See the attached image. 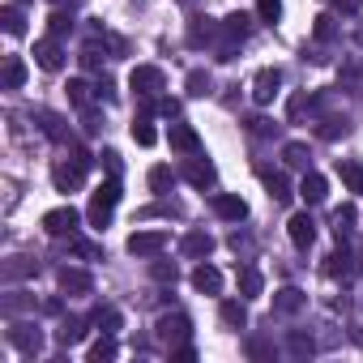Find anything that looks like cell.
<instances>
[{
	"label": "cell",
	"mask_w": 363,
	"mask_h": 363,
	"mask_svg": "<svg viewBox=\"0 0 363 363\" xmlns=\"http://www.w3.org/2000/svg\"><path fill=\"white\" fill-rule=\"evenodd\" d=\"M116 206H120V179L111 175L107 184H99L94 189V197H90V210H86V218H90V227L94 231H103L107 223H111V214H116Z\"/></svg>",
	"instance_id": "6da1fadb"
},
{
	"label": "cell",
	"mask_w": 363,
	"mask_h": 363,
	"mask_svg": "<svg viewBox=\"0 0 363 363\" xmlns=\"http://www.w3.org/2000/svg\"><path fill=\"white\" fill-rule=\"evenodd\" d=\"M128 86H133L137 99H158V94L167 90V77H162L158 65H137V69L128 73Z\"/></svg>",
	"instance_id": "7a4b0ae2"
},
{
	"label": "cell",
	"mask_w": 363,
	"mask_h": 363,
	"mask_svg": "<svg viewBox=\"0 0 363 363\" xmlns=\"http://www.w3.org/2000/svg\"><path fill=\"white\" fill-rule=\"evenodd\" d=\"M77 223H82V214H77L73 206H56V210L43 214V231H48L52 240H73V235H77Z\"/></svg>",
	"instance_id": "3957f363"
},
{
	"label": "cell",
	"mask_w": 363,
	"mask_h": 363,
	"mask_svg": "<svg viewBox=\"0 0 363 363\" xmlns=\"http://www.w3.org/2000/svg\"><path fill=\"white\" fill-rule=\"evenodd\" d=\"M158 342H167V346H184L189 337H193V320L184 316V312H167V316H158Z\"/></svg>",
	"instance_id": "277c9868"
},
{
	"label": "cell",
	"mask_w": 363,
	"mask_h": 363,
	"mask_svg": "<svg viewBox=\"0 0 363 363\" xmlns=\"http://www.w3.org/2000/svg\"><path fill=\"white\" fill-rule=\"evenodd\" d=\"M5 337H9V346L22 350V354H39V350H43V333H39V325H30V320H9Z\"/></svg>",
	"instance_id": "5b68a950"
},
{
	"label": "cell",
	"mask_w": 363,
	"mask_h": 363,
	"mask_svg": "<svg viewBox=\"0 0 363 363\" xmlns=\"http://www.w3.org/2000/svg\"><path fill=\"white\" fill-rule=\"evenodd\" d=\"M167 244H171V235H167V231L145 227V231H133L124 248H128L133 257H162V248H167Z\"/></svg>",
	"instance_id": "8992f818"
},
{
	"label": "cell",
	"mask_w": 363,
	"mask_h": 363,
	"mask_svg": "<svg viewBox=\"0 0 363 363\" xmlns=\"http://www.w3.org/2000/svg\"><path fill=\"white\" fill-rule=\"evenodd\" d=\"M56 286H60L65 295H90V291H94V278H90V269H82V265H60V269H56Z\"/></svg>",
	"instance_id": "52a82bcc"
},
{
	"label": "cell",
	"mask_w": 363,
	"mask_h": 363,
	"mask_svg": "<svg viewBox=\"0 0 363 363\" xmlns=\"http://www.w3.org/2000/svg\"><path fill=\"white\" fill-rule=\"evenodd\" d=\"M179 175H184L193 189H214V179H218L214 162H210V158H197V154H189V158H184V167H179Z\"/></svg>",
	"instance_id": "ba28073f"
},
{
	"label": "cell",
	"mask_w": 363,
	"mask_h": 363,
	"mask_svg": "<svg viewBox=\"0 0 363 363\" xmlns=\"http://www.w3.org/2000/svg\"><path fill=\"white\" fill-rule=\"evenodd\" d=\"M86 171H90V167H82L77 158H73V162H56V167H52V184H56V193H77L82 179H86Z\"/></svg>",
	"instance_id": "9c48e42d"
},
{
	"label": "cell",
	"mask_w": 363,
	"mask_h": 363,
	"mask_svg": "<svg viewBox=\"0 0 363 363\" xmlns=\"http://www.w3.org/2000/svg\"><path fill=\"white\" fill-rule=\"evenodd\" d=\"M286 235H291V244H295L299 252H308V248H312V240H316V223H312V214H308V210L291 214V223H286Z\"/></svg>",
	"instance_id": "30bf717a"
},
{
	"label": "cell",
	"mask_w": 363,
	"mask_h": 363,
	"mask_svg": "<svg viewBox=\"0 0 363 363\" xmlns=\"http://www.w3.org/2000/svg\"><path fill=\"white\" fill-rule=\"evenodd\" d=\"M35 65H39L43 73H60V69H65V48H60L52 35L39 39V43H35Z\"/></svg>",
	"instance_id": "8fae6325"
},
{
	"label": "cell",
	"mask_w": 363,
	"mask_h": 363,
	"mask_svg": "<svg viewBox=\"0 0 363 363\" xmlns=\"http://www.w3.org/2000/svg\"><path fill=\"white\" fill-rule=\"evenodd\" d=\"M167 141H171V150H179V154H201V137H197L193 124H171V128H167Z\"/></svg>",
	"instance_id": "7c38bea8"
},
{
	"label": "cell",
	"mask_w": 363,
	"mask_h": 363,
	"mask_svg": "<svg viewBox=\"0 0 363 363\" xmlns=\"http://www.w3.org/2000/svg\"><path fill=\"white\" fill-rule=\"evenodd\" d=\"M278 86H282V69H261V73L252 77V99L265 107V103H274Z\"/></svg>",
	"instance_id": "4fadbf2b"
},
{
	"label": "cell",
	"mask_w": 363,
	"mask_h": 363,
	"mask_svg": "<svg viewBox=\"0 0 363 363\" xmlns=\"http://www.w3.org/2000/svg\"><path fill=\"white\" fill-rule=\"evenodd\" d=\"M214 214H218L223 223H244V218H248V201L235 197V193H218V197H214Z\"/></svg>",
	"instance_id": "5bb4252c"
},
{
	"label": "cell",
	"mask_w": 363,
	"mask_h": 363,
	"mask_svg": "<svg viewBox=\"0 0 363 363\" xmlns=\"http://www.w3.org/2000/svg\"><path fill=\"white\" fill-rule=\"evenodd\" d=\"M179 252H184L189 261H206L214 252V235L210 231H189L184 240H179Z\"/></svg>",
	"instance_id": "9a60e30c"
},
{
	"label": "cell",
	"mask_w": 363,
	"mask_h": 363,
	"mask_svg": "<svg viewBox=\"0 0 363 363\" xmlns=\"http://www.w3.org/2000/svg\"><path fill=\"white\" fill-rule=\"evenodd\" d=\"M218 30H223V22L193 18V22H189V48H210V43H218Z\"/></svg>",
	"instance_id": "2e32d148"
},
{
	"label": "cell",
	"mask_w": 363,
	"mask_h": 363,
	"mask_svg": "<svg viewBox=\"0 0 363 363\" xmlns=\"http://www.w3.org/2000/svg\"><path fill=\"white\" fill-rule=\"evenodd\" d=\"M299 197H303L308 206H320V201L329 197V184H325V175H316V171H303V179H299Z\"/></svg>",
	"instance_id": "e0dca14e"
},
{
	"label": "cell",
	"mask_w": 363,
	"mask_h": 363,
	"mask_svg": "<svg viewBox=\"0 0 363 363\" xmlns=\"http://www.w3.org/2000/svg\"><path fill=\"white\" fill-rule=\"evenodd\" d=\"M354 269H359V261H354V252H346V248H337V252H329V265H325V274H329L333 282H337V278L346 282V278H350Z\"/></svg>",
	"instance_id": "ac0fdd59"
},
{
	"label": "cell",
	"mask_w": 363,
	"mask_h": 363,
	"mask_svg": "<svg viewBox=\"0 0 363 363\" xmlns=\"http://www.w3.org/2000/svg\"><path fill=\"white\" fill-rule=\"evenodd\" d=\"M193 286H197L201 295H218V291H223V274H218L210 261H201V265L193 269Z\"/></svg>",
	"instance_id": "d6986e66"
},
{
	"label": "cell",
	"mask_w": 363,
	"mask_h": 363,
	"mask_svg": "<svg viewBox=\"0 0 363 363\" xmlns=\"http://www.w3.org/2000/svg\"><path fill=\"white\" fill-rule=\"evenodd\" d=\"M303 303H308V295H303L299 286H282V291L274 295V312H278V316H295Z\"/></svg>",
	"instance_id": "ffe728a7"
},
{
	"label": "cell",
	"mask_w": 363,
	"mask_h": 363,
	"mask_svg": "<svg viewBox=\"0 0 363 363\" xmlns=\"http://www.w3.org/2000/svg\"><path fill=\"white\" fill-rule=\"evenodd\" d=\"M26 73H30L26 60H22V56H9L5 69H0V86H5V90H22V86H26Z\"/></svg>",
	"instance_id": "44dd1931"
},
{
	"label": "cell",
	"mask_w": 363,
	"mask_h": 363,
	"mask_svg": "<svg viewBox=\"0 0 363 363\" xmlns=\"http://www.w3.org/2000/svg\"><path fill=\"white\" fill-rule=\"evenodd\" d=\"M218 316H223L227 329H244V325H248V303H244V299H223V303H218Z\"/></svg>",
	"instance_id": "7402d4cb"
},
{
	"label": "cell",
	"mask_w": 363,
	"mask_h": 363,
	"mask_svg": "<svg viewBox=\"0 0 363 363\" xmlns=\"http://www.w3.org/2000/svg\"><path fill=\"white\" fill-rule=\"evenodd\" d=\"M82 337H86V320H82V316H65V320H60V329H56V346H65V350H69V346H77Z\"/></svg>",
	"instance_id": "603a6c76"
},
{
	"label": "cell",
	"mask_w": 363,
	"mask_h": 363,
	"mask_svg": "<svg viewBox=\"0 0 363 363\" xmlns=\"http://www.w3.org/2000/svg\"><path fill=\"white\" fill-rule=\"evenodd\" d=\"M261 291H265L261 269H257V265H240V295H244V299H257Z\"/></svg>",
	"instance_id": "cb8c5ba5"
},
{
	"label": "cell",
	"mask_w": 363,
	"mask_h": 363,
	"mask_svg": "<svg viewBox=\"0 0 363 363\" xmlns=\"http://www.w3.org/2000/svg\"><path fill=\"white\" fill-rule=\"evenodd\" d=\"M265 189H269V201H278V206L295 197V193H291V179H286L282 171H265Z\"/></svg>",
	"instance_id": "d4e9b609"
},
{
	"label": "cell",
	"mask_w": 363,
	"mask_h": 363,
	"mask_svg": "<svg viewBox=\"0 0 363 363\" xmlns=\"http://www.w3.org/2000/svg\"><path fill=\"white\" fill-rule=\"evenodd\" d=\"M337 175H342V184H346L350 193H359V197H363V167H359V162L337 158Z\"/></svg>",
	"instance_id": "484cf974"
},
{
	"label": "cell",
	"mask_w": 363,
	"mask_h": 363,
	"mask_svg": "<svg viewBox=\"0 0 363 363\" xmlns=\"http://www.w3.org/2000/svg\"><path fill=\"white\" fill-rule=\"evenodd\" d=\"M282 162H286V167H295V171H308L312 154H308V145H303V141H286V145H282Z\"/></svg>",
	"instance_id": "4316f807"
},
{
	"label": "cell",
	"mask_w": 363,
	"mask_h": 363,
	"mask_svg": "<svg viewBox=\"0 0 363 363\" xmlns=\"http://www.w3.org/2000/svg\"><path fill=\"white\" fill-rule=\"evenodd\" d=\"M120 354V346H116V333H103L94 346H90V363H111Z\"/></svg>",
	"instance_id": "83f0119b"
},
{
	"label": "cell",
	"mask_w": 363,
	"mask_h": 363,
	"mask_svg": "<svg viewBox=\"0 0 363 363\" xmlns=\"http://www.w3.org/2000/svg\"><path fill=\"white\" fill-rule=\"evenodd\" d=\"M0 22H5V35H13V39H22V35H26V13H22L18 5L0 9Z\"/></svg>",
	"instance_id": "f1b7e54d"
},
{
	"label": "cell",
	"mask_w": 363,
	"mask_h": 363,
	"mask_svg": "<svg viewBox=\"0 0 363 363\" xmlns=\"http://www.w3.org/2000/svg\"><path fill=\"white\" fill-rule=\"evenodd\" d=\"M145 179H150V193H171V184H175V171L158 162V167H150V175H145Z\"/></svg>",
	"instance_id": "f546056e"
},
{
	"label": "cell",
	"mask_w": 363,
	"mask_h": 363,
	"mask_svg": "<svg viewBox=\"0 0 363 363\" xmlns=\"http://www.w3.org/2000/svg\"><path fill=\"white\" fill-rule=\"evenodd\" d=\"M354 206H342V210H333V235L337 240H350V231H354Z\"/></svg>",
	"instance_id": "4dcf8cb0"
},
{
	"label": "cell",
	"mask_w": 363,
	"mask_h": 363,
	"mask_svg": "<svg viewBox=\"0 0 363 363\" xmlns=\"http://www.w3.org/2000/svg\"><path fill=\"white\" fill-rule=\"evenodd\" d=\"M39 274V265L30 261V257H13L9 265H5V282H18V278H35Z\"/></svg>",
	"instance_id": "1f68e13d"
},
{
	"label": "cell",
	"mask_w": 363,
	"mask_h": 363,
	"mask_svg": "<svg viewBox=\"0 0 363 363\" xmlns=\"http://www.w3.org/2000/svg\"><path fill=\"white\" fill-rule=\"evenodd\" d=\"M184 86H189V94H193V99H206V94H210V90H214V77H210V73H206V69H193V73H189V82H184Z\"/></svg>",
	"instance_id": "d6a6232c"
},
{
	"label": "cell",
	"mask_w": 363,
	"mask_h": 363,
	"mask_svg": "<svg viewBox=\"0 0 363 363\" xmlns=\"http://www.w3.org/2000/svg\"><path fill=\"white\" fill-rule=\"evenodd\" d=\"M133 141H137V145H145V150H150V145L158 141V133H154L150 116H137V120H133Z\"/></svg>",
	"instance_id": "836d02e7"
},
{
	"label": "cell",
	"mask_w": 363,
	"mask_h": 363,
	"mask_svg": "<svg viewBox=\"0 0 363 363\" xmlns=\"http://www.w3.org/2000/svg\"><path fill=\"white\" fill-rule=\"evenodd\" d=\"M312 35H316L320 43H333V39H337V22H333V13H320V18L312 22Z\"/></svg>",
	"instance_id": "e575fe53"
},
{
	"label": "cell",
	"mask_w": 363,
	"mask_h": 363,
	"mask_svg": "<svg viewBox=\"0 0 363 363\" xmlns=\"http://www.w3.org/2000/svg\"><path fill=\"white\" fill-rule=\"evenodd\" d=\"M39 124H43V133H48L52 141H65V120H60L56 111H39Z\"/></svg>",
	"instance_id": "d590c367"
},
{
	"label": "cell",
	"mask_w": 363,
	"mask_h": 363,
	"mask_svg": "<svg viewBox=\"0 0 363 363\" xmlns=\"http://www.w3.org/2000/svg\"><path fill=\"white\" fill-rule=\"evenodd\" d=\"M346 128H350V124H346V116H329V120H320V128H316V133H320L325 141H333V137H346Z\"/></svg>",
	"instance_id": "8d00e7d4"
},
{
	"label": "cell",
	"mask_w": 363,
	"mask_h": 363,
	"mask_svg": "<svg viewBox=\"0 0 363 363\" xmlns=\"http://www.w3.org/2000/svg\"><path fill=\"white\" fill-rule=\"evenodd\" d=\"M150 278H154V282H171V286H175L179 265H175V261H154V265H150Z\"/></svg>",
	"instance_id": "74e56055"
},
{
	"label": "cell",
	"mask_w": 363,
	"mask_h": 363,
	"mask_svg": "<svg viewBox=\"0 0 363 363\" xmlns=\"http://www.w3.org/2000/svg\"><path fill=\"white\" fill-rule=\"evenodd\" d=\"M286 350H291L295 359H308V354L316 350V342H312L308 333H291V337H286Z\"/></svg>",
	"instance_id": "f35d334b"
},
{
	"label": "cell",
	"mask_w": 363,
	"mask_h": 363,
	"mask_svg": "<svg viewBox=\"0 0 363 363\" xmlns=\"http://www.w3.org/2000/svg\"><path fill=\"white\" fill-rule=\"evenodd\" d=\"M48 30H52V39H65V35L73 30V18H69L65 9H56V13L48 18Z\"/></svg>",
	"instance_id": "ab89813d"
},
{
	"label": "cell",
	"mask_w": 363,
	"mask_h": 363,
	"mask_svg": "<svg viewBox=\"0 0 363 363\" xmlns=\"http://www.w3.org/2000/svg\"><path fill=\"white\" fill-rule=\"evenodd\" d=\"M90 90H94V86H86L82 77H73V82H69V103H73V107H90Z\"/></svg>",
	"instance_id": "60d3db41"
},
{
	"label": "cell",
	"mask_w": 363,
	"mask_h": 363,
	"mask_svg": "<svg viewBox=\"0 0 363 363\" xmlns=\"http://www.w3.org/2000/svg\"><path fill=\"white\" fill-rule=\"evenodd\" d=\"M94 325H99L103 333H116V329H120V312H116V308H99V312H94Z\"/></svg>",
	"instance_id": "b9f144b4"
},
{
	"label": "cell",
	"mask_w": 363,
	"mask_h": 363,
	"mask_svg": "<svg viewBox=\"0 0 363 363\" xmlns=\"http://www.w3.org/2000/svg\"><path fill=\"white\" fill-rule=\"evenodd\" d=\"M257 18L274 26V22L282 18V0H257Z\"/></svg>",
	"instance_id": "7bdbcfd3"
},
{
	"label": "cell",
	"mask_w": 363,
	"mask_h": 363,
	"mask_svg": "<svg viewBox=\"0 0 363 363\" xmlns=\"http://www.w3.org/2000/svg\"><path fill=\"white\" fill-rule=\"evenodd\" d=\"M248 354H252V359H274V342H269V337H252V342H248Z\"/></svg>",
	"instance_id": "ee69618b"
},
{
	"label": "cell",
	"mask_w": 363,
	"mask_h": 363,
	"mask_svg": "<svg viewBox=\"0 0 363 363\" xmlns=\"http://www.w3.org/2000/svg\"><path fill=\"white\" fill-rule=\"evenodd\" d=\"M248 128H252L257 137H269V133H274L278 124H274V120H265V116H252V120H248Z\"/></svg>",
	"instance_id": "f6af8a7d"
},
{
	"label": "cell",
	"mask_w": 363,
	"mask_h": 363,
	"mask_svg": "<svg viewBox=\"0 0 363 363\" xmlns=\"http://www.w3.org/2000/svg\"><path fill=\"white\" fill-rule=\"evenodd\" d=\"M26 303H30V299H26V295H22V291H13V295H9V299H5V316H18V312H22V308H26Z\"/></svg>",
	"instance_id": "bcb514c9"
},
{
	"label": "cell",
	"mask_w": 363,
	"mask_h": 363,
	"mask_svg": "<svg viewBox=\"0 0 363 363\" xmlns=\"http://www.w3.org/2000/svg\"><path fill=\"white\" fill-rule=\"evenodd\" d=\"M193 359H197V350H193L189 342H184V346H171V363H193Z\"/></svg>",
	"instance_id": "7dc6e473"
},
{
	"label": "cell",
	"mask_w": 363,
	"mask_h": 363,
	"mask_svg": "<svg viewBox=\"0 0 363 363\" xmlns=\"http://www.w3.org/2000/svg\"><path fill=\"white\" fill-rule=\"evenodd\" d=\"M94 94H99L103 103H111V99H116V82H111V77H99V86H94Z\"/></svg>",
	"instance_id": "c3c4849f"
},
{
	"label": "cell",
	"mask_w": 363,
	"mask_h": 363,
	"mask_svg": "<svg viewBox=\"0 0 363 363\" xmlns=\"http://www.w3.org/2000/svg\"><path fill=\"white\" fill-rule=\"evenodd\" d=\"M99 158H103V167H107V171H111V175L120 179V154H116V150H103Z\"/></svg>",
	"instance_id": "681fc988"
},
{
	"label": "cell",
	"mask_w": 363,
	"mask_h": 363,
	"mask_svg": "<svg viewBox=\"0 0 363 363\" xmlns=\"http://www.w3.org/2000/svg\"><path fill=\"white\" fill-rule=\"evenodd\" d=\"M158 111H162V116H179V103H171V99H162V103H158Z\"/></svg>",
	"instance_id": "f907efd6"
},
{
	"label": "cell",
	"mask_w": 363,
	"mask_h": 363,
	"mask_svg": "<svg viewBox=\"0 0 363 363\" xmlns=\"http://www.w3.org/2000/svg\"><path fill=\"white\" fill-rule=\"evenodd\" d=\"M179 5H184V9H193V5H197V0H179Z\"/></svg>",
	"instance_id": "816d5d0a"
},
{
	"label": "cell",
	"mask_w": 363,
	"mask_h": 363,
	"mask_svg": "<svg viewBox=\"0 0 363 363\" xmlns=\"http://www.w3.org/2000/svg\"><path fill=\"white\" fill-rule=\"evenodd\" d=\"M52 5H73V0H52Z\"/></svg>",
	"instance_id": "f5cc1de1"
},
{
	"label": "cell",
	"mask_w": 363,
	"mask_h": 363,
	"mask_svg": "<svg viewBox=\"0 0 363 363\" xmlns=\"http://www.w3.org/2000/svg\"><path fill=\"white\" fill-rule=\"evenodd\" d=\"M350 5H354V9H363V0H350Z\"/></svg>",
	"instance_id": "db71d44e"
}]
</instances>
